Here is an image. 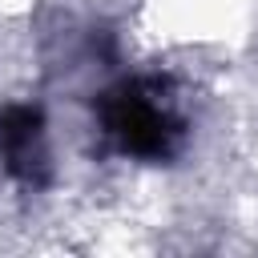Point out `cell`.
I'll return each mask as SVG.
<instances>
[{
	"instance_id": "obj_1",
	"label": "cell",
	"mask_w": 258,
	"mask_h": 258,
	"mask_svg": "<svg viewBox=\"0 0 258 258\" xmlns=\"http://www.w3.org/2000/svg\"><path fill=\"white\" fill-rule=\"evenodd\" d=\"M101 121L105 133L133 157H165L181 133V125L153 93H145V85H125L117 93H105Z\"/></svg>"
},
{
	"instance_id": "obj_2",
	"label": "cell",
	"mask_w": 258,
	"mask_h": 258,
	"mask_svg": "<svg viewBox=\"0 0 258 258\" xmlns=\"http://www.w3.org/2000/svg\"><path fill=\"white\" fill-rule=\"evenodd\" d=\"M0 153L16 177H36L44 165L40 153V113L32 105H12L0 113Z\"/></svg>"
}]
</instances>
